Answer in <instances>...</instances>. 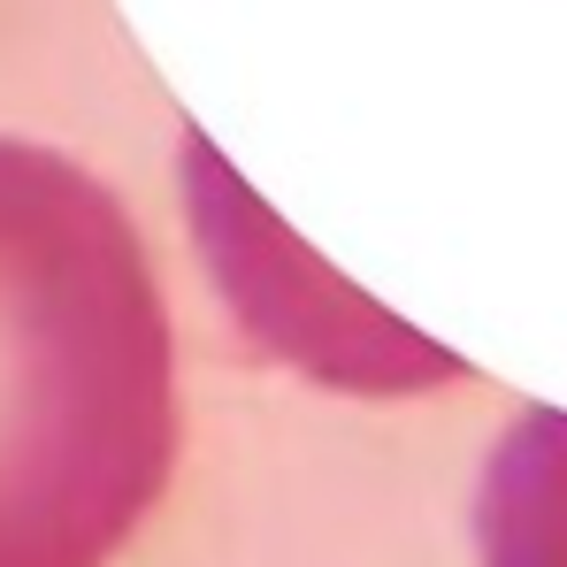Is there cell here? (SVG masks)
I'll return each mask as SVG.
<instances>
[{"label":"cell","mask_w":567,"mask_h":567,"mask_svg":"<svg viewBox=\"0 0 567 567\" xmlns=\"http://www.w3.org/2000/svg\"><path fill=\"white\" fill-rule=\"evenodd\" d=\"M177 453V322L131 207L0 131V567H115Z\"/></svg>","instance_id":"cell-1"}]
</instances>
